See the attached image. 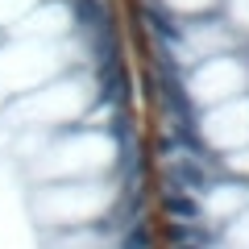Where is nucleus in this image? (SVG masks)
Masks as SVG:
<instances>
[{
	"mask_svg": "<svg viewBox=\"0 0 249 249\" xmlns=\"http://www.w3.org/2000/svg\"><path fill=\"white\" fill-rule=\"evenodd\" d=\"M204 137H208V142H216V145H237V142H249V104L216 108V112L204 121Z\"/></svg>",
	"mask_w": 249,
	"mask_h": 249,
	"instance_id": "obj_1",
	"label": "nucleus"
},
{
	"mask_svg": "<svg viewBox=\"0 0 249 249\" xmlns=\"http://www.w3.org/2000/svg\"><path fill=\"white\" fill-rule=\"evenodd\" d=\"M237 88H241V71L229 67V62H208L204 71L191 79L196 100H220V96H229V91H237Z\"/></svg>",
	"mask_w": 249,
	"mask_h": 249,
	"instance_id": "obj_2",
	"label": "nucleus"
},
{
	"mask_svg": "<svg viewBox=\"0 0 249 249\" xmlns=\"http://www.w3.org/2000/svg\"><path fill=\"white\" fill-rule=\"evenodd\" d=\"M245 208V191L241 187H208V196L196 204V212H204L208 220H232Z\"/></svg>",
	"mask_w": 249,
	"mask_h": 249,
	"instance_id": "obj_3",
	"label": "nucleus"
},
{
	"mask_svg": "<svg viewBox=\"0 0 249 249\" xmlns=\"http://www.w3.org/2000/svg\"><path fill=\"white\" fill-rule=\"evenodd\" d=\"M224 245H229V249H249V208L232 216L229 232H224Z\"/></svg>",
	"mask_w": 249,
	"mask_h": 249,
	"instance_id": "obj_4",
	"label": "nucleus"
},
{
	"mask_svg": "<svg viewBox=\"0 0 249 249\" xmlns=\"http://www.w3.org/2000/svg\"><path fill=\"white\" fill-rule=\"evenodd\" d=\"M229 166H232V170H237V166H241V170H249V150H245V154H232Z\"/></svg>",
	"mask_w": 249,
	"mask_h": 249,
	"instance_id": "obj_5",
	"label": "nucleus"
},
{
	"mask_svg": "<svg viewBox=\"0 0 249 249\" xmlns=\"http://www.w3.org/2000/svg\"><path fill=\"white\" fill-rule=\"evenodd\" d=\"M208 249H220V245H208ZM224 249H229V245H224Z\"/></svg>",
	"mask_w": 249,
	"mask_h": 249,
	"instance_id": "obj_6",
	"label": "nucleus"
}]
</instances>
